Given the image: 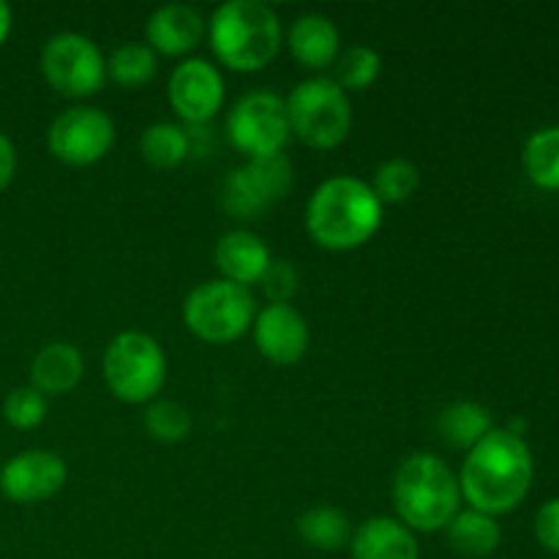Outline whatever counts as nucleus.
<instances>
[{
  "instance_id": "f257e3e1",
  "label": "nucleus",
  "mask_w": 559,
  "mask_h": 559,
  "mask_svg": "<svg viewBox=\"0 0 559 559\" xmlns=\"http://www.w3.org/2000/svg\"><path fill=\"white\" fill-rule=\"evenodd\" d=\"M533 451L524 437L495 426L478 445L467 451L459 473V489L469 508L497 519L522 506L533 486Z\"/></svg>"
},
{
  "instance_id": "f03ea898",
  "label": "nucleus",
  "mask_w": 559,
  "mask_h": 559,
  "mask_svg": "<svg viewBox=\"0 0 559 559\" xmlns=\"http://www.w3.org/2000/svg\"><path fill=\"white\" fill-rule=\"evenodd\" d=\"M385 205L371 186L355 175L325 178L309 197L306 229L328 251H349L369 243L382 224Z\"/></svg>"
},
{
  "instance_id": "7ed1b4c3",
  "label": "nucleus",
  "mask_w": 559,
  "mask_h": 559,
  "mask_svg": "<svg viewBox=\"0 0 559 559\" xmlns=\"http://www.w3.org/2000/svg\"><path fill=\"white\" fill-rule=\"evenodd\" d=\"M393 508L413 533H440L462 511L459 475L435 453H413L393 473Z\"/></svg>"
},
{
  "instance_id": "20e7f679",
  "label": "nucleus",
  "mask_w": 559,
  "mask_h": 559,
  "mask_svg": "<svg viewBox=\"0 0 559 559\" xmlns=\"http://www.w3.org/2000/svg\"><path fill=\"white\" fill-rule=\"evenodd\" d=\"M207 41L218 63L233 71H260L282 47V20L262 0H224L207 20Z\"/></svg>"
},
{
  "instance_id": "39448f33",
  "label": "nucleus",
  "mask_w": 559,
  "mask_h": 559,
  "mask_svg": "<svg viewBox=\"0 0 559 559\" xmlns=\"http://www.w3.org/2000/svg\"><path fill=\"white\" fill-rule=\"evenodd\" d=\"M284 104H287L289 134L298 136L304 145L314 151H331L347 140L353 126V104L347 91H342L331 76L320 74L298 82Z\"/></svg>"
},
{
  "instance_id": "423d86ee",
  "label": "nucleus",
  "mask_w": 559,
  "mask_h": 559,
  "mask_svg": "<svg viewBox=\"0 0 559 559\" xmlns=\"http://www.w3.org/2000/svg\"><path fill=\"white\" fill-rule=\"evenodd\" d=\"M109 393L126 404H151L167 382V355L142 331H123L107 344L102 358Z\"/></svg>"
},
{
  "instance_id": "0eeeda50",
  "label": "nucleus",
  "mask_w": 559,
  "mask_h": 559,
  "mask_svg": "<svg viewBox=\"0 0 559 559\" xmlns=\"http://www.w3.org/2000/svg\"><path fill=\"white\" fill-rule=\"evenodd\" d=\"M257 317L254 295L249 287L211 278L186 295L183 322L197 338L207 344H229L251 331Z\"/></svg>"
},
{
  "instance_id": "6e6552de",
  "label": "nucleus",
  "mask_w": 559,
  "mask_h": 559,
  "mask_svg": "<svg viewBox=\"0 0 559 559\" xmlns=\"http://www.w3.org/2000/svg\"><path fill=\"white\" fill-rule=\"evenodd\" d=\"M295 183V169L284 153L249 158L243 167L229 169L222 183V207L235 218H257L276 202L287 200Z\"/></svg>"
},
{
  "instance_id": "1a4fd4ad",
  "label": "nucleus",
  "mask_w": 559,
  "mask_h": 559,
  "mask_svg": "<svg viewBox=\"0 0 559 559\" xmlns=\"http://www.w3.org/2000/svg\"><path fill=\"white\" fill-rule=\"evenodd\" d=\"M41 74L49 87L69 98L93 96L107 80V60L85 33L63 31L47 38L41 49Z\"/></svg>"
},
{
  "instance_id": "9d476101",
  "label": "nucleus",
  "mask_w": 559,
  "mask_h": 559,
  "mask_svg": "<svg viewBox=\"0 0 559 559\" xmlns=\"http://www.w3.org/2000/svg\"><path fill=\"white\" fill-rule=\"evenodd\" d=\"M227 136L243 156H276L289 142L287 104L273 91L243 93L227 115Z\"/></svg>"
},
{
  "instance_id": "9b49d317",
  "label": "nucleus",
  "mask_w": 559,
  "mask_h": 559,
  "mask_svg": "<svg viewBox=\"0 0 559 559\" xmlns=\"http://www.w3.org/2000/svg\"><path fill=\"white\" fill-rule=\"evenodd\" d=\"M115 142V123L104 109L76 104L49 123L47 145L55 158L69 167H87L109 153Z\"/></svg>"
},
{
  "instance_id": "f8f14e48",
  "label": "nucleus",
  "mask_w": 559,
  "mask_h": 559,
  "mask_svg": "<svg viewBox=\"0 0 559 559\" xmlns=\"http://www.w3.org/2000/svg\"><path fill=\"white\" fill-rule=\"evenodd\" d=\"M167 98L189 126L207 123L224 104L222 71L205 58H183L169 74Z\"/></svg>"
},
{
  "instance_id": "ddd939ff",
  "label": "nucleus",
  "mask_w": 559,
  "mask_h": 559,
  "mask_svg": "<svg viewBox=\"0 0 559 559\" xmlns=\"http://www.w3.org/2000/svg\"><path fill=\"white\" fill-rule=\"evenodd\" d=\"M69 469L66 462L55 451L33 448L11 456L0 469V491L11 502L20 506H36V502L49 500L66 486Z\"/></svg>"
},
{
  "instance_id": "4468645a",
  "label": "nucleus",
  "mask_w": 559,
  "mask_h": 559,
  "mask_svg": "<svg viewBox=\"0 0 559 559\" xmlns=\"http://www.w3.org/2000/svg\"><path fill=\"white\" fill-rule=\"evenodd\" d=\"M257 349L276 366H293L309 349V322L293 304H267L257 311L251 325Z\"/></svg>"
},
{
  "instance_id": "2eb2a0df",
  "label": "nucleus",
  "mask_w": 559,
  "mask_h": 559,
  "mask_svg": "<svg viewBox=\"0 0 559 559\" xmlns=\"http://www.w3.org/2000/svg\"><path fill=\"white\" fill-rule=\"evenodd\" d=\"M207 33V20L189 3H167L158 5L145 22L147 47L156 55L180 58L189 55L202 44Z\"/></svg>"
},
{
  "instance_id": "dca6fc26",
  "label": "nucleus",
  "mask_w": 559,
  "mask_h": 559,
  "mask_svg": "<svg viewBox=\"0 0 559 559\" xmlns=\"http://www.w3.org/2000/svg\"><path fill=\"white\" fill-rule=\"evenodd\" d=\"M213 260H216L222 278L227 282L249 287L260 284L262 273L271 265V249L265 240L251 229H229L218 238L216 249H213Z\"/></svg>"
},
{
  "instance_id": "f3484780",
  "label": "nucleus",
  "mask_w": 559,
  "mask_h": 559,
  "mask_svg": "<svg viewBox=\"0 0 559 559\" xmlns=\"http://www.w3.org/2000/svg\"><path fill=\"white\" fill-rule=\"evenodd\" d=\"M287 47L295 63L309 71L333 69L338 52H342V36L331 16L325 14H300L293 20L287 33Z\"/></svg>"
},
{
  "instance_id": "a211bd4d",
  "label": "nucleus",
  "mask_w": 559,
  "mask_h": 559,
  "mask_svg": "<svg viewBox=\"0 0 559 559\" xmlns=\"http://www.w3.org/2000/svg\"><path fill=\"white\" fill-rule=\"evenodd\" d=\"M349 551L353 559H420L413 530L391 516L366 519L353 533Z\"/></svg>"
},
{
  "instance_id": "6ab92c4d",
  "label": "nucleus",
  "mask_w": 559,
  "mask_h": 559,
  "mask_svg": "<svg viewBox=\"0 0 559 559\" xmlns=\"http://www.w3.org/2000/svg\"><path fill=\"white\" fill-rule=\"evenodd\" d=\"M85 374L82 353L71 342H49L33 355L31 385L44 396H63L80 385Z\"/></svg>"
},
{
  "instance_id": "aec40b11",
  "label": "nucleus",
  "mask_w": 559,
  "mask_h": 559,
  "mask_svg": "<svg viewBox=\"0 0 559 559\" xmlns=\"http://www.w3.org/2000/svg\"><path fill=\"white\" fill-rule=\"evenodd\" d=\"M495 429L491 413L478 402H453L437 415V435L448 448L469 451Z\"/></svg>"
},
{
  "instance_id": "412c9836",
  "label": "nucleus",
  "mask_w": 559,
  "mask_h": 559,
  "mask_svg": "<svg viewBox=\"0 0 559 559\" xmlns=\"http://www.w3.org/2000/svg\"><path fill=\"white\" fill-rule=\"evenodd\" d=\"M445 535L453 551L473 559L495 555L497 546H500L502 540L497 519L489 516V513L475 511V508L459 511L456 516L451 519V524L445 527Z\"/></svg>"
},
{
  "instance_id": "4be33fe9",
  "label": "nucleus",
  "mask_w": 559,
  "mask_h": 559,
  "mask_svg": "<svg viewBox=\"0 0 559 559\" xmlns=\"http://www.w3.org/2000/svg\"><path fill=\"white\" fill-rule=\"evenodd\" d=\"M295 530H298V538L317 551H338L353 540L347 513L331 506H314L304 511L295 522Z\"/></svg>"
},
{
  "instance_id": "5701e85b",
  "label": "nucleus",
  "mask_w": 559,
  "mask_h": 559,
  "mask_svg": "<svg viewBox=\"0 0 559 559\" xmlns=\"http://www.w3.org/2000/svg\"><path fill=\"white\" fill-rule=\"evenodd\" d=\"M522 164L535 186L559 191V126H544L524 142Z\"/></svg>"
},
{
  "instance_id": "b1692460",
  "label": "nucleus",
  "mask_w": 559,
  "mask_h": 559,
  "mask_svg": "<svg viewBox=\"0 0 559 559\" xmlns=\"http://www.w3.org/2000/svg\"><path fill=\"white\" fill-rule=\"evenodd\" d=\"M156 69L158 55L145 41L120 44L107 58V76L118 82L120 87H129V91L147 85L156 76Z\"/></svg>"
},
{
  "instance_id": "393cba45",
  "label": "nucleus",
  "mask_w": 559,
  "mask_h": 559,
  "mask_svg": "<svg viewBox=\"0 0 559 559\" xmlns=\"http://www.w3.org/2000/svg\"><path fill=\"white\" fill-rule=\"evenodd\" d=\"M189 147L191 142L183 126L169 123V120H158V123L147 126L140 136L142 158L158 169L178 167L189 156Z\"/></svg>"
},
{
  "instance_id": "a878e982",
  "label": "nucleus",
  "mask_w": 559,
  "mask_h": 559,
  "mask_svg": "<svg viewBox=\"0 0 559 559\" xmlns=\"http://www.w3.org/2000/svg\"><path fill=\"white\" fill-rule=\"evenodd\" d=\"M382 71V58L377 49L366 47V44H353V47L342 49L333 63V76L342 91H366L377 82Z\"/></svg>"
},
{
  "instance_id": "bb28decb",
  "label": "nucleus",
  "mask_w": 559,
  "mask_h": 559,
  "mask_svg": "<svg viewBox=\"0 0 559 559\" xmlns=\"http://www.w3.org/2000/svg\"><path fill=\"white\" fill-rule=\"evenodd\" d=\"M420 173L413 162L407 158H388L377 167L374 180H371V191L382 205H399V202L409 200L418 191Z\"/></svg>"
},
{
  "instance_id": "cd10ccee",
  "label": "nucleus",
  "mask_w": 559,
  "mask_h": 559,
  "mask_svg": "<svg viewBox=\"0 0 559 559\" xmlns=\"http://www.w3.org/2000/svg\"><path fill=\"white\" fill-rule=\"evenodd\" d=\"M145 431L156 442L164 445H175V442H183L191 431V413L180 402L173 399H153L145 409Z\"/></svg>"
},
{
  "instance_id": "c85d7f7f",
  "label": "nucleus",
  "mask_w": 559,
  "mask_h": 559,
  "mask_svg": "<svg viewBox=\"0 0 559 559\" xmlns=\"http://www.w3.org/2000/svg\"><path fill=\"white\" fill-rule=\"evenodd\" d=\"M3 418L5 424L20 431L36 429L47 418V396L38 393L33 385L14 388L3 402Z\"/></svg>"
},
{
  "instance_id": "c756f323",
  "label": "nucleus",
  "mask_w": 559,
  "mask_h": 559,
  "mask_svg": "<svg viewBox=\"0 0 559 559\" xmlns=\"http://www.w3.org/2000/svg\"><path fill=\"white\" fill-rule=\"evenodd\" d=\"M260 284L267 298H271V304H289V298L300 287V273L289 260H271Z\"/></svg>"
},
{
  "instance_id": "7c9ffc66",
  "label": "nucleus",
  "mask_w": 559,
  "mask_h": 559,
  "mask_svg": "<svg viewBox=\"0 0 559 559\" xmlns=\"http://www.w3.org/2000/svg\"><path fill=\"white\" fill-rule=\"evenodd\" d=\"M535 538L551 555H559V497L544 502L535 513Z\"/></svg>"
},
{
  "instance_id": "2f4dec72",
  "label": "nucleus",
  "mask_w": 559,
  "mask_h": 559,
  "mask_svg": "<svg viewBox=\"0 0 559 559\" xmlns=\"http://www.w3.org/2000/svg\"><path fill=\"white\" fill-rule=\"evenodd\" d=\"M16 173V151H14V142L0 131V191L14 180Z\"/></svg>"
},
{
  "instance_id": "473e14b6",
  "label": "nucleus",
  "mask_w": 559,
  "mask_h": 559,
  "mask_svg": "<svg viewBox=\"0 0 559 559\" xmlns=\"http://www.w3.org/2000/svg\"><path fill=\"white\" fill-rule=\"evenodd\" d=\"M9 33H11V9L0 0V47H3V41L9 38Z\"/></svg>"
}]
</instances>
